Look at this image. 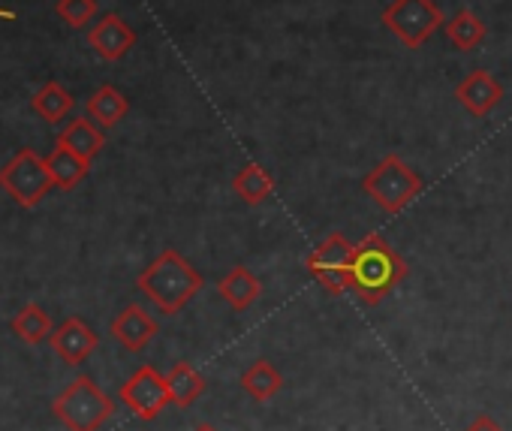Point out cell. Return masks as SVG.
<instances>
[{
	"instance_id": "1",
	"label": "cell",
	"mask_w": 512,
	"mask_h": 431,
	"mask_svg": "<svg viewBox=\"0 0 512 431\" xmlns=\"http://www.w3.org/2000/svg\"><path fill=\"white\" fill-rule=\"evenodd\" d=\"M404 278H407L404 257L380 233H371L362 242H356L350 290L362 305H380Z\"/></svg>"
},
{
	"instance_id": "2",
	"label": "cell",
	"mask_w": 512,
	"mask_h": 431,
	"mask_svg": "<svg viewBox=\"0 0 512 431\" xmlns=\"http://www.w3.org/2000/svg\"><path fill=\"white\" fill-rule=\"evenodd\" d=\"M136 287L142 296H148L163 314L175 317L184 311V305L202 290V275L184 260L178 251L166 248L151 266H145L136 278Z\"/></svg>"
},
{
	"instance_id": "3",
	"label": "cell",
	"mask_w": 512,
	"mask_h": 431,
	"mask_svg": "<svg viewBox=\"0 0 512 431\" xmlns=\"http://www.w3.org/2000/svg\"><path fill=\"white\" fill-rule=\"evenodd\" d=\"M362 190L386 211V214H401L422 190L425 181L422 175L401 160L398 154H386L365 178H362Z\"/></svg>"
},
{
	"instance_id": "4",
	"label": "cell",
	"mask_w": 512,
	"mask_h": 431,
	"mask_svg": "<svg viewBox=\"0 0 512 431\" xmlns=\"http://www.w3.org/2000/svg\"><path fill=\"white\" fill-rule=\"evenodd\" d=\"M52 410L70 431H100L112 419L115 404L91 377H76L55 398Z\"/></svg>"
},
{
	"instance_id": "5",
	"label": "cell",
	"mask_w": 512,
	"mask_h": 431,
	"mask_svg": "<svg viewBox=\"0 0 512 431\" xmlns=\"http://www.w3.org/2000/svg\"><path fill=\"white\" fill-rule=\"evenodd\" d=\"M0 187H4L19 205L34 208L46 199V193L55 187L46 157H40L31 148H22L4 169H0Z\"/></svg>"
},
{
	"instance_id": "6",
	"label": "cell",
	"mask_w": 512,
	"mask_h": 431,
	"mask_svg": "<svg viewBox=\"0 0 512 431\" xmlns=\"http://www.w3.org/2000/svg\"><path fill=\"white\" fill-rule=\"evenodd\" d=\"M383 25L407 46V49H422L428 37L446 25L443 13L434 0H392L383 10Z\"/></svg>"
},
{
	"instance_id": "7",
	"label": "cell",
	"mask_w": 512,
	"mask_h": 431,
	"mask_svg": "<svg viewBox=\"0 0 512 431\" xmlns=\"http://www.w3.org/2000/svg\"><path fill=\"white\" fill-rule=\"evenodd\" d=\"M353 251L356 245L344 233H329L305 260L308 275L323 284L332 296H341L350 290V269H353Z\"/></svg>"
},
{
	"instance_id": "8",
	"label": "cell",
	"mask_w": 512,
	"mask_h": 431,
	"mask_svg": "<svg viewBox=\"0 0 512 431\" xmlns=\"http://www.w3.org/2000/svg\"><path fill=\"white\" fill-rule=\"evenodd\" d=\"M118 398L127 404V410H133V416H139L142 422H151L157 419L169 404V383L166 377L151 368V365H142L133 371V377L118 389Z\"/></svg>"
},
{
	"instance_id": "9",
	"label": "cell",
	"mask_w": 512,
	"mask_h": 431,
	"mask_svg": "<svg viewBox=\"0 0 512 431\" xmlns=\"http://www.w3.org/2000/svg\"><path fill=\"white\" fill-rule=\"evenodd\" d=\"M88 43H91V49H94L103 61H121V58L136 46V31H133L118 13H106V16L88 31Z\"/></svg>"
},
{
	"instance_id": "10",
	"label": "cell",
	"mask_w": 512,
	"mask_h": 431,
	"mask_svg": "<svg viewBox=\"0 0 512 431\" xmlns=\"http://www.w3.org/2000/svg\"><path fill=\"white\" fill-rule=\"evenodd\" d=\"M49 341H52V350L58 353V359L67 362V365H82V362L97 350V344H100L97 332H94L85 320H79V317L64 320V323L52 332Z\"/></svg>"
},
{
	"instance_id": "11",
	"label": "cell",
	"mask_w": 512,
	"mask_h": 431,
	"mask_svg": "<svg viewBox=\"0 0 512 431\" xmlns=\"http://www.w3.org/2000/svg\"><path fill=\"white\" fill-rule=\"evenodd\" d=\"M112 338L130 350V353H142L154 338H157V320L142 308V305H127L109 326Z\"/></svg>"
},
{
	"instance_id": "12",
	"label": "cell",
	"mask_w": 512,
	"mask_h": 431,
	"mask_svg": "<svg viewBox=\"0 0 512 431\" xmlns=\"http://www.w3.org/2000/svg\"><path fill=\"white\" fill-rule=\"evenodd\" d=\"M455 100L473 115V118H485L488 112H494L503 100V88L500 82L485 73V70H473L467 79H461V85L455 88Z\"/></svg>"
},
{
	"instance_id": "13",
	"label": "cell",
	"mask_w": 512,
	"mask_h": 431,
	"mask_svg": "<svg viewBox=\"0 0 512 431\" xmlns=\"http://www.w3.org/2000/svg\"><path fill=\"white\" fill-rule=\"evenodd\" d=\"M217 293H220V299H223L232 311H247L256 299H260L263 284H260V278H256L250 269L232 266V269L220 278Z\"/></svg>"
},
{
	"instance_id": "14",
	"label": "cell",
	"mask_w": 512,
	"mask_h": 431,
	"mask_svg": "<svg viewBox=\"0 0 512 431\" xmlns=\"http://www.w3.org/2000/svg\"><path fill=\"white\" fill-rule=\"evenodd\" d=\"M232 190L244 205H263L275 190V178L260 163H244L232 178Z\"/></svg>"
},
{
	"instance_id": "15",
	"label": "cell",
	"mask_w": 512,
	"mask_h": 431,
	"mask_svg": "<svg viewBox=\"0 0 512 431\" xmlns=\"http://www.w3.org/2000/svg\"><path fill=\"white\" fill-rule=\"evenodd\" d=\"M241 389L253 398V401H272L281 389H284V377L281 371L269 362V359H256L244 368L241 374Z\"/></svg>"
},
{
	"instance_id": "16",
	"label": "cell",
	"mask_w": 512,
	"mask_h": 431,
	"mask_svg": "<svg viewBox=\"0 0 512 431\" xmlns=\"http://www.w3.org/2000/svg\"><path fill=\"white\" fill-rule=\"evenodd\" d=\"M58 145L70 148L73 154H79L82 160H88V163H91V160L103 151L106 136H103V130H100L94 121H88V118H76V121H70V124L61 130Z\"/></svg>"
},
{
	"instance_id": "17",
	"label": "cell",
	"mask_w": 512,
	"mask_h": 431,
	"mask_svg": "<svg viewBox=\"0 0 512 431\" xmlns=\"http://www.w3.org/2000/svg\"><path fill=\"white\" fill-rule=\"evenodd\" d=\"M127 112H130L127 97L118 88H112V85H103V88H97L88 97V115H91V121H97L106 130L115 127V124H121Z\"/></svg>"
},
{
	"instance_id": "18",
	"label": "cell",
	"mask_w": 512,
	"mask_h": 431,
	"mask_svg": "<svg viewBox=\"0 0 512 431\" xmlns=\"http://www.w3.org/2000/svg\"><path fill=\"white\" fill-rule=\"evenodd\" d=\"M73 106H76L73 94H70L64 85H58V82H46V85L34 94V100H31V109H34L43 121H49V124H61V121L73 112Z\"/></svg>"
},
{
	"instance_id": "19",
	"label": "cell",
	"mask_w": 512,
	"mask_h": 431,
	"mask_svg": "<svg viewBox=\"0 0 512 431\" xmlns=\"http://www.w3.org/2000/svg\"><path fill=\"white\" fill-rule=\"evenodd\" d=\"M46 166H49V175H52L55 187H61V190H73V187L88 175V169H91L88 160H82L79 154H73V151L64 148V145H58V148L46 157Z\"/></svg>"
},
{
	"instance_id": "20",
	"label": "cell",
	"mask_w": 512,
	"mask_h": 431,
	"mask_svg": "<svg viewBox=\"0 0 512 431\" xmlns=\"http://www.w3.org/2000/svg\"><path fill=\"white\" fill-rule=\"evenodd\" d=\"M166 383H169V398L175 407H190L205 392V377L190 362L172 365V371L166 374Z\"/></svg>"
},
{
	"instance_id": "21",
	"label": "cell",
	"mask_w": 512,
	"mask_h": 431,
	"mask_svg": "<svg viewBox=\"0 0 512 431\" xmlns=\"http://www.w3.org/2000/svg\"><path fill=\"white\" fill-rule=\"evenodd\" d=\"M13 332L25 341V344H40V341H49L52 338V317L46 314V308H40L37 302L25 305L16 320H13Z\"/></svg>"
},
{
	"instance_id": "22",
	"label": "cell",
	"mask_w": 512,
	"mask_h": 431,
	"mask_svg": "<svg viewBox=\"0 0 512 431\" xmlns=\"http://www.w3.org/2000/svg\"><path fill=\"white\" fill-rule=\"evenodd\" d=\"M446 37L455 49L470 52L485 40V25L479 22V16H473L470 10H458L449 22H446Z\"/></svg>"
},
{
	"instance_id": "23",
	"label": "cell",
	"mask_w": 512,
	"mask_h": 431,
	"mask_svg": "<svg viewBox=\"0 0 512 431\" xmlns=\"http://www.w3.org/2000/svg\"><path fill=\"white\" fill-rule=\"evenodd\" d=\"M55 13L70 28H85L97 16V0H58Z\"/></svg>"
},
{
	"instance_id": "24",
	"label": "cell",
	"mask_w": 512,
	"mask_h": 431,
	"mask_svg": "<svg viewBox=\"0 0 512 431\" xmlns=\"http://www.w3.org/2000/svg\"><path fill=\"white\" fill-rule=\"evenodd\" d=\"M464 431H503V428H500V425H497V419H491L488 413H479V416H476Z\"/></svg>"
},
{
	"instance_id": "25",
	"label": "cell",
	"mask_w": 512,
	"mask_h": 431,
	"mask_svg": "<svg viewBox=\"0 0 512 431\" xmlns=\"http://www.w3.org/2000/svg\"><path fill=\"white\" fill-rule=\"evenodd\" d=\"M190 431H220V428H214L211 422H199L196 428H190Z\"/></svg>"
},
{
	"instance_id": "26",
	"label": "cell",
	"mask_w": 512,
	"mask_h": 431,
	"mask_svg": "<svg viewBox=\"0 0 512 431\" xmlns=\"http://www.w3.org/2000/svg\"><path fill=\"white\" fill-rule=\"evenodd\" d=\"M0 19H13V13H7V10H0Z\"/></svg>"
}]
</instances>
